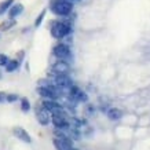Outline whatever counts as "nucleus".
I'll use <instances>...</instances> for the list:
<instances>
[{"label": "nucleus", "mask_w": 150, "mask_h": 150, "mask_svg": "<svg viewBox=\"0 0 150 150\" xmlns=\"http://www.w3.org/2000/svg\"><path fill=\"white\" fill-rule=\"evenodd\" d=\"M14 4V0H3L0 3V15L6 14V11H8L10 7Z\"/></svg>", "instance_id": "12"}, {"label": "nucleus", "mask_w": 150, "mask_h": 150, "mask_svg": "<svg viewBox=\"0 0 150 150\" xmlns=\"http://www.w3.org/2000/svg\"><path fill=\"white\" fill-rule=\"evenodd\" d=\"M19 99L18 94H7V102L13 103V102H17Z\"/></svg>", "instance_id": "18"}, {"label": "nucleus", "mask_w": 150, "mask_h": 150, "mask_svg": "<svg viewBox=\"0 0 150 150\" xmlns=\"http://www.w3.org/2000/svg\"><path fill=\"white\" fill-rule=\"evenodd\" d=\"M14 135L18 138V139H21L22 142H26V143H30V142H32L30 135H29L22 127H15L14 128Z\"/></svg>", "instance_id": "8"}, {"label": "nucleus", "mask_w": 150, "mask_h": 150, "mask_svg": "<svg viewBox=\"0 0 150 150\" xmlns=\"http://www.w3.org/2000/svg\"><path fill=\"white\" fill-rule=\"evenodd\" d=\"M52 143H54V146L57 147V150H69V149H70V147H68L66 145H64V143L59 141L58 138H55L54 141H52Z\"/></svg>", "instance_id": "14"}, {"label": "nucleus", "mask_w": 150, "mask_h": 150, "mask_svg": "<svg viewBox=\"0 0 150 150\" xmlns=\"http://www.w3.org/2000/svg\"><path fill=\"white\" fill-rule=\"evenodd\" d=\"M46 10H43L40 14H39V17L36 18V21H35V28H39L41 25V22H43V19H44V15H46Z\"/></svg>", "instance_id": "17"}, {"label": "nucleus", "mask_w": 150, "mask_h": 150, "mask_svg": "<svg viewBox=\"0 0 150 150\" xmlns=\"http://www.w3.org/2000/svg\"><path fill=\"white\" fill-rule=\"evenodd\" d=\"M8 61H10V58L6 54H0V66H6V65L8 64Z\"/></svg>", "instance_id": "19"}, {"label": "nucleus", "mask_w": 150, "mask_h": 150, "mask_svg": "<svg viewBox=\"0 0 150 150\" xmlns=\"http://www.w3.org/2000/svg\"><path fill=\"white\" fill-rule=\"evenodd\" d=\"M74 100H77V102H87V100H88V96H87L86 92L80 90L77 95L74 96Z\"/></svg>", "instance_id": "15"}, {"label": "nucleus", "mask_w": 150, "mask_h": 150, "mask_svg": "<svg viewBox=\"0 0 150 150\" xmlns=\"http://www.w3.org/2000/svg\"><path fill=\"white\" fill-rule=\"evenodd\" d=\"M50 32L54 39L62 40L72 33V23L69 21H51Z\"/></svg>", "instance_id": "1"}, {"label": "nucleus", "mask_w": 150, "mask_h": 150, "mask_svg": "<svg viewBox=\"0 0 150 150\" xmlns=\"http://www.w3.org/2000/svg\"><path fill=\"white\" fill-rule=\"evenodd\" d=\"M6 100H7V94L0 91V103H3V102H6Z\"/></svg>", "instance_id": "20"}, {"label": "nucleus", "mask_w": 150, "mask_h": 150, "mask_svg": "<svg viewBox=\"0 0 150 150\" xmlns=\"http://www.w3.org/2000/svg\"><path fill=\"white\" fill-rule=\"evenodd\" d=\"M19 65H21V59H10L8 64L6 65V72H14V70H17L19 68Z\"/></svg>", "instance_id": "11"}, {"label": "nucleus", "mask_w": 150, "mask_h": 150, "mask_svg": "<svg viewBox=\"0 0 150 150\" xmlns=\"http://www.w3.org/2000/svg\"><path fill=\"white\" fill-rule=\"evenodd\" d=\"M87 112H88V114H91V113H94V112H95V109L92 108L91 105H88V108H87Z\"/></svg>", "instance_id": "21"}, {"label": "nucleus", "mask_w": 150, "mask_h": 150, "mask_svg": "<svg viewBox=\"0 0 150 150\" xmlns=\"http://www.w3.org/2000/svg\"><path fill=\"white\" fill-rule=\"evenodd\" d=\"M14 25H15V19L8 18V21H6V22L3 23L1 26H0V29H1V30H8L10 28L14 26Z\"/></svg>", "instance_id": "16"}, {"label": "nucleus", "mask_w": 150, "mask_h": 150, "mask_svg": "<svg viewBox=\"0 0 150 150\" xmlns=\"http://www.w3.org/2000/svg\"><path fill=\"white\" fill-rule=\"evenodd\" d=\"M36 118L41 125H48L51 121V113L46 109V108L41 106L40 109L37 108V110H36Z\"/></svg>", "instance_id": "5"}, {"label": "nucleus", "mask_w": 150, "mask_h": 150, "mask_svg": "<svg viewBox=\"0 0 150 150\" xmlns=\"http://www.w3.org/2000/svg\"><path fill=\"white\" fill-rule=\"evenodd\" d=\"M52 73H65V74H68L70 72V65L68 64V61H65V59H58L54 65H52V68H51Z\"/></svg>", "instance_id": "6"}, {"label": "nucleus", "mask_w": 150, "mask_h": 150, "mask_svg": "<svg viewBox=\"0 0 150 150\" xmlns=\"http://www.w3.org/2000/svg\"><path fill=\"white\" fill-rule=\"evenodd\" d=\"M54 74V81L55 84L62 90V88H70L73 86L72 79L69 77V74H65V73H52Z\"/></svg>", "instance_id": "4"}, {"label": "nucleus", "mask_w": 150, "mask_h": 150, "mask_svg": "<svg viewBox=\"0 0 150 150\" xmlns=\"http://www.w3.org/2000/svg\"><path fill=\"white\" fill-rule=\"evenodd\" d=\"M50 10L57 17H69L73 11V3L69 0H52Z\"/></svg>", "instance_id": "2"}, {"label": "nucleus", "mask_w": 150, "mask_h": 150, "mask_svg": "<svg viewBox=\"0 0 150 150\" xmlns=\"http://www.w3.org/2000/svg\"><path fill=\"white\" fill-rule=\"evenodd\" d=\"M69 150H79V149H76V147H70Z\"/></svg>", "instance_id": "23"}, {"label": "nucleus", "mask_w": 150, "mask_h": 150, "mask_svg": "<svg viewBox=\"0 0 150 150\" xmlns=\"http://www.w3.org/2000/svg\"><path fill=\"white\" fill-rule=\"evenodd\" d=\"M69 1H72V3H76V1H80V0H69Z\"/></svg>", "instance_id": "22"}, {"label": "nucleus", "mask_w": 150, "mask_h": 150, "mask_svg": "<svg viewBox=\"0 0 150 150\" xmlns=\"http://www.w3.org/2000/svg\"><path fill=\"white\" fill-rule=\"evenodd\" d=\"M52 55L57 57L58 59H65V61H68V59L70 58V55H72L70 47H69L68 44H65V43H59V44L54 46V48H52Z\"/></svg>", "instance_id": "3"}, {"label": "nucleus", "mask_w": 150, "mask_h": 150, "mask_svg": "<svg viewBox=\"0 0 150 150\" xmlns=\"http://www.w3.org/2000/svg\"><path fill=\"white\" fill-rule=\"evenodd\" d=\"M21 110H22L23 113H28L30 110V102H29L28 98H22L21 99Z\"/></svg>", "instance_id": "13"}, {"label": "nucleus", "mask_w": 150, "mask_h": 150, "mask_svg": "<svg viewBox=\"0 0 150 150\" xmlns=\"http://www.w3.org/2000/svg\"><path fill=\"white\" fill-rule=\"evenodd\" d=\"M106 116H108L109 120L116 121V120H120V118L123 117V112L120 109H117V108H110V109L106 112Z\"/></svg>", "instance_id": "10"}, {"label": "nucleus", "mask_w": 150, "mask_h": 150, "mask_svg": "<svg viewBox=\"0 0 150 150\" xmlns=\"http://www.w3.org/2000/svg\"><path fill=\"white\" fill-rule=\"evenodd\" d=\"M41 106L46 108L50 113H57V112H62V110H64L62 105L58 103L55 99H44L43 103H41Z\"/></svg>", "instance_id": "7"}, {"label": "nucleus", "mask_w": 150, "mask_h": 150, "mask_svg": "<svg viewBox=\"0 0 150 150\" xmlns=\"http://www.w3.org/2000/svg\"><path fill=\"white\" fill-rule=\"evenodd\" d=\"M0 79H1V72H0Z\"/></svg>", "instance_id": "24"}, {"label": "nucleus", "mask_w": 150, "mask_h": 150, "mask_svg": "<svg viewBox=\"0 0 150 150\" xmlns=\"http://www.w3.org/2000/svg\"><path fill=\"white\" fill-rule=\"evenodd\" d=\"M23 11V6L22 4H13L11 7H10V10L7 11V14H8V18L11 19H15L18 15H21Z\"/></svg>", "instance_id": "9"}]
</instances>
